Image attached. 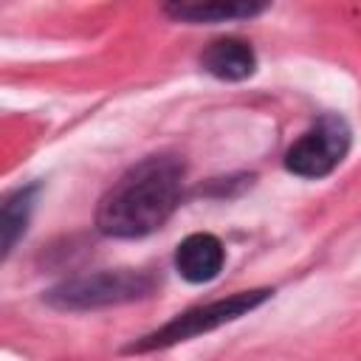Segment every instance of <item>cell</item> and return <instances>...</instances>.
<instances>
[{
	"label": "cell",
	"mask_w": 361,
	"mask_h": 361,
	"mask_svg": "<svg viewBox=\"0 0 361 361\" xmlns=\"http://www.w3.org/2000/svg\"><path fill=\"white\" fill-rule=\"evenodd\" d=\"M186 161L175 152H155L133 164L99 200L96 228L104 237L135 240L161 228L183 197Z\"/></svg>",
	"instance_id": "cell-1"
},
{
	"label": "cell",
	"mask_w": 361,
	"mask_h": 361,
	"mask_svg": "<svg viewBox=\"0 0 361 361\" xmlns=\"http://www.w3.org/2000/svg\"><path fill=\"white\" fill-rule=\"evenodd\" d=\"M161 276L141 268H116V271H99V274H82L62 279L59 285L48 288L42 302L54 310L68 313H85L113 305H127L147 299L158 290Z\"/></svg>",
	"instance_id": "cell-2"
},
{
	"label": "cell",
	"mask_w": 361,
	"mask_h": 361,
	"mask_svg": "<svg viewBox=\"0 0 361 361\" xmlns=\"http://www.w3.org/2000/svg\"><path fill=\"white\" fill-rule=\"evenodd\" d=\"M271 296H274V288H251V290H237L226 299H214V302H206V305L186 307L178 316H172L166 324H161L158 330H152V333L135 338L133 344H127L124 353L127 355H133V353L141 355V353H155V350L175 347L180 341H189L195 336L212 333V330H217L228 322H237V319L248 316L251 310L265 305Z\"/></svg>",
	"instance_id": "cell-3"
},
{
	"label": "cell",
	"mask_w": 361,
	"mask_h": 361,
	"mask_svg": "<svg viewBox=\"0 0 361 361\" xmlns=\"http://www.w3.org/2000/svg\"><path fill=\"white\" fill-rule=\"evenodd\" d=\"M353 147V130L344 116H319L285 152V169L305 180H322L333 175Z\"/></svg>",
	"instance_id": "cell-4"
},
{
	"label": "cell",
	"mask_w": 361,
	"mask_h": 361,
	"mask_svg": "<svg viewBox=\"0 0 361 361\" xmlns=\"http://www.w3.org/2000/svg\"><path fill=\"white\" fill-rule=\"evenodd\" d=\"M223 265H226V248L220 237L209 231H195L186 240H180V245L175 248V271L192 285L217 279Z\"/></svg>",
	"instance_id": "cell-5"
},
{
	"label": "cell",
	"mask_w": 361,
	"mask_h": 361,
	"mask_svg": "<svg viewBox=\"0 0 361 361\" xmlns=\"http://www.w3.org/2000/svg\"><path fill=\"white\" fill-rule=\"evenodd\" d=\"M200 68L220 82H243L257 71V54L251 42L240 37L212 39L200 54Z\"/></svg>",
	"instance_id": "cell-6"
},
{
	"label": "cell",
	"mask_w": 361,
	"mask_h": 361,
	"mask_svg": "<svg viewBox=\"0 0 361 361\" xmlns=\"http://www.w3.org/2000/svg\"><path fill=\"white\" fill-rule=\"evenodd\" d=\"M268 8L262 0H195V3H166L161 11L172 17L175 23H231V20H248Z\"/></svg>",
	"instance_id": "cell-7"
},
{
	"label": "cell",
	"mask_w": 361,
	"mask_h": 361,
	"mask_svg": "<svg viewBox=\"0 0 361 361\" xmlns=\"http://www.w3.org/2000/svg\"><path fill=\"white\" fill-rule=\"evenodd\" d=\"M39 183H28L14 189L3 206H0V234H3V257H8L14 251V245L23 240V234L28 231V220L31 212L37 206V195H39Z\"/></svg>",
	"instance_id": "cell-8"
}]
</instances>
